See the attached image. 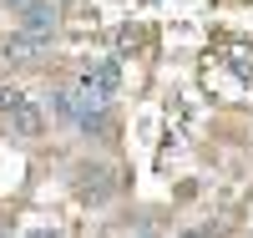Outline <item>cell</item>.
<instances>
[{"label":"cell","mask_w":253,"mask_h":238,"mask_svg":"<svg viewBox=\"0 0 253 238\" xmlns=\"http://www.w3.org/2000/svg\"><path fill=\"white\" fill-rule=\"evenodd\" d=\"M142 238H152V233H142Z\"/></svg>","instance_id":"obj_14"},{"label":"cell","mask_w":253,"mask_h":238,"mask_svg":"<svg viewBox=\"0 0 253 238\" xmlns=\"http://www.w3.org/2000/svg\"><path fill=\"white\" fill-rule=\"evenodd\" d=\"M182 238H213V233H208V228H187Z\"/></svg>","instance_id":"obj_10"},{"label":"cell","mask_w":253,"mask_h":238,"mask_svg":"<svg viewBox=\"0 0 253 238\" xmlns=\"http://www.w3.org/2000/svg\"><path fill=\"white\" fill-rule=\"evenodd\" d=\"M5 122H10V132H15V137H41V132H46V117H41V106H31L26 96H20L10 112H5Z\"/></svg>","instance_id":"obj_5"},{"label":"cell","mask_w":253,"mask_h":238,"mask_svg":"<svg viewBox=\"0 0 253 238\" xmlns=\"http://www.w3.org/2000/svg\"><path fill=\"white\" fill-rule=\"evenodd\" d=\"M0 238H10V223H5V218H0Z\"/></svg>","instance_id":"obj_12"},{"label":"cell","mask_w":253,"mask_h":238,"mask_svg":"<svg viewBox=\"0 0 253 238\" xmlns=\"http://www.w3.org/2000/svg\"><path fill=\"white\" fill-rule=\"evenodd\" d=\"M10 5H26V0H10Z\"/></svg>","instance_id":"obj_13"},{"label":"cell","mask_w":253,"mask_h":238,"mask_svg":"<svg viewBox=\"0 0 253 238\" xmlns=\"http://www.w3.org/2000/svg\"><path fill=\"white\" fill-rule=\"evenodd\" d=\"M26 238H56V228H36V233H26Z\"/></svg>","instance_id":"obj_11"},{"label":"cell","mask_w":253,"mask_h":238,"mask_svg":"<svg viewBox=\"0 0 253 238\" xmlns=\"http://www.w3.org/2000/svg\"><path fill=\"white\" fill-rule=\"evenodd\" d=\"M71 188H76L81 203H107L117 192V178H112V167H101V162H81L76 178H71Z\"/></svg>","instance_id":"obj_1"},{"label":"cell","mask_w":253,"mask_h":238,"mask_svg":"<svg viewBox=\"0 0 253 238\" xmlns=\"http://www.w3.org/2000/svg\"><path fill=\"white\" fill-rule=\"evenodd\" d=\"M36 46H41V41L20 31V36H10V41H5V56H36Z\"/></svg>","instance_id":"obj_8"},{"label":"cell","mask_w":253,"mask_h":238,"mask_svg":"<svg viewBox=\"0 0 253 238\" xmlns=\"http://www.w3.org/2000/svg\"><path fill=\"white\" fill-rule=\"evenodd\" d=\"M137 46H147V31H137V26H122V31H117V51H122V56H132Z\"/></svg>","instance_id":"obj_7"},{"label":"cell","mask_w":253,"mask_h":238,"mask_svg":"<svg viewBox=\"0 0 253 238\" xmlns=\"http://www.w3.org/2000/svg\"><path fill=\"white\" fill-rule=\"evenodd\" d=\"M81 96H91V101H112L122 92V66L117 61H91L86 71H81V86H76Z\"/></svg>","instance_id":"obj_2"},{"label":"cell","mask_w":253,"mask_h":238,"mask_svg":"<svg viewBox=\"0 0 253 238\" xmlns=\"http://www.w3.org/2000/svg\"><path fill=\"white\" fill-rule=\"evenodd\" d=\"M51 106H56V117H61V122H76V112H81V92H56Z\"/></svg>","instance_id":"obj_6"},{"label":"cell","mask_w":253,"mask_h":238,"mask_svg":"<svg viewBox=\"0 0 253 238\" xmlns=\"http://www.w3.org/2000/svg\"><path fill=\"white\" fill-rule=\"evenodd\" d=\"M15 101H20V92H15V86H0V117H5Z\"/></svg>","instance_id":"obj_9"},{"label":"cell","mask_w":253,"mask_h":238,"mask_svg":"<svg viewBox=\"0 0 253 238\" xmlns=\"http://www.w3.org/2000/svg\"><path fill=\"white\" fill-rule=\"evenodd\" d=\"M15 10H20V31L26 36L51 41V31H56V5L51 0H26V5H15Z\"/></svg>","instance_id":"obj_3"},{"label":"cell","mask_w":253,"mask_h":238,"mask_svg":"<svg viewBox=\"0 0 253 238\" xmlns=\"http://www.w3.org/2000/svg\"><path fill=\"white\" fill-rule=\"evenodd\" d=\"M76 132H86V137H112V112H107V101H91V96H81V112H76Z\"/></svg>","instance_id":"obj_4"}]
</instances>
